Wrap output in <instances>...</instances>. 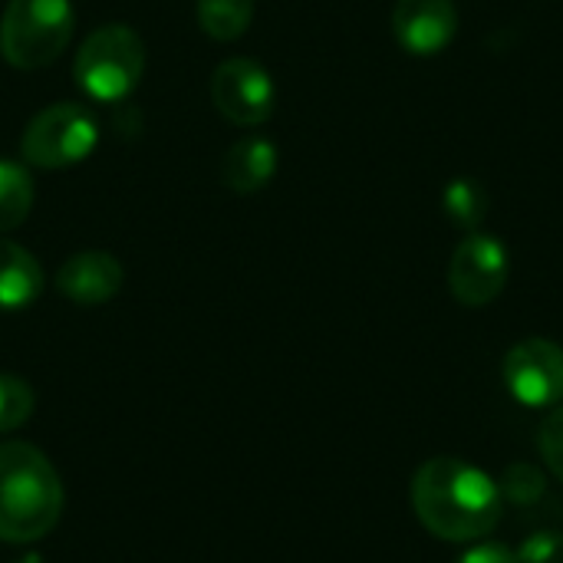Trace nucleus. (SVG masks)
Masks as SVG:
<instances>
[{"instance_id":"1","label":"nucleus","mask_w":563,"mask_h":563,"mask_svg":"<svg viewBox=\"0 0 563 563\" xmlns=\"http://www.w3.org/2000/svg\"><path fill=\"white\" fill-rule=\"evenodd\" d=\"M412 511L429 534L449 544L488 538L505 515L498 482L465 459H429L412 478Z\"/></svg>"},{"instance_id":"2","label":"nucleus","mask_w":563,"mask_h":563,"mask_svg":"<svg viewBox=\"0 0 563 563\" xmlns=\"http://www.w3.org/2000/svg\"><path fill=\"white\" fill-rule=\"evenodd\" d=\"M63 482L30 442H0V541L30 544L56 528Z\"/></svg>"},{"instance_id":"3","label":"nucleus","mask_w":563,"mask_h":563,"mask_svg":"<svg viewBox=\"0 0 563 563\" xmlns=\"http://www.w3.org/2000/svg\"><path fill=\"white\" fill-rule=\"evenodd\" d=\"M145 73V43L125 23H106L92 30L73 59L76 86L96 102H122L135 92Z\"/></svg>"},{"instance_id":"4","label":"nucleus","mask_w":563,"mask_h":563,"mask_svg":"<svg viewBox=\"0 0 563 563\" xmlns=\"http://www.w3.org/2000/svg\"><path fill=\"white\" fill-rule=\"evenodd\" d=\"M69 0H10L0 20V53L16 69L49 66L73 40Z\"/></svg>"},{"instance_id":"5","label":"nucleus","mask_w":563,"mask_h":563,"mask_svg":"<svg viewBox=\"0 0 563 563\" xmlns=\"http://www.w3.org/2000/svg\"><path fill=\"white\" fill-rule=\"evenodd\" d=\"M99 145V122L79 102H53L30 119L20 139V155L33 168H69Z\"/></svg>"},{"instance_id":"6","label":"nucleus","mask_w":563,"mask_h":563,"mask_svg":"<svg viewBox=\"0 0 563 563\" xmlns=\"http://www.w3.org/2000/svg\"><path fill=\"white\" fill-rule=\"evenodd\" d=\"M211 102L228 122L251 129L271 119L277 89L261 63L247 56H234L211 73Z\"/></svg>"},{"instance_id":"7","label":"nucleus","mask_w":563,"mask_h":563,"mask_svg":"<svg viewBox=\"0 0 563 563\" xmlns=\"http://www.w3.org/2000/svg\"><path fill=\"white\" fill-rule=\"evenodd\" d=\"M508 284V251L495 234L472 231L452 254L449 287L465 307H488Z\"/></svg>"},{"instance_id":"8","label":"nucleus","mask_w":563,"mask_h":563,"mask_svg":"<svg viewBox=\"0 0 563 563\" xmlns=\"http://www.w3.org/2000/svg\"><path fill=\"white\" fill-rule=\"evenodd\" d=\"M505 386L528 409H551L563 399V350L554 340H521L505 356Z\"/></svg>"},{"instance_id":"9","label":"nucleus","mask_w":563,"mask_h":563,"mask_svg":"<svg viewBox=\"0 0 563 563\" xmlns=\"http://www.w3.org/2000/svg\"><path fill=\"white\" fill-rule=\"evenodd\" d=\"M459 30V13L452 0H399L393 10V33L406 53L435 56Z\"/></svg>"},{"instance_id":"10","label":"nucleus","mask_w":563,"mask_h":563,"mask_svg":"<svg viewBox=\"0 0 563 563\" xmlns=\"http://www.w3.org/2000/svg\"><path fill=\"white\" fill-rule=\"evenodd\" d=\"M122 284H125V271L106 251H79L69 261H63V267L56 271V290L79 307L109 303L122 290Z\"/></svg>"},{"instance_id":"11","label":"nucleus","mask_w":563,"mask_h":563,"mask_svg":"<svg viewBox=\"0 0 563 563\" xmlns=\"http://www.w3.org/2000/svg\"><path fill=\"white\" fill-rule=\"evenodd\" d=\"M277 175V148L261 135H247L224 152L221 181L238 195H254Z\"/></svg>"},{"instance_id":"12","label":"nucleus","mask_w":563,"mask_h":563,"mask_svg":"<svg viewBox=\"0 0 563 563\" xmlns=\"http://www.w3.org/2000/svg\"><path fill=\"white\" fill-rule=\"evenodd\" d=\"M43 284L46 277L40 261L26 247L0 238V310L10 313L30 307L43 294Z\"/></svg>"},{"instance_id":"13","label":"nucleus","mask_w":563,"mask_h":563,"mask_svg":"<svg viewBox=\"0 0 563 563\" xmlns=\"http://www.w3.org/2000/svg\"><path fill=\"white\" fill-rule=\"evenodd\" d=\"M251 20H254V0H198V23L218 43H231L244 36Z\"/></svg>"},{"instance_id":"14","label":"nucleus","mask_w":563,"mask_h":563,"mask_svg":"<svg viewBox=\"0 0 563 563\" xmlns=\"http://www.w3.org/2000/svg\"><path fill=\"white\" fill-rule=\"evenodd\" d=\"M33 208V178L23 165L0 158V234L20 228Z\"/></svg>"},{"instance_id":"15","label":"nucleus","mask_w":563,"mask_h":563,"mask_svg":"<svg viewBox=\"0 0 563 563\" xmlns=\"http://www.w3.org/2000/svg\"><path fill=\"white\" fill-rule=\"evenodd\" d=\"M442 205H445V214H449L459 228L475 231V228L485 221L492 198H488V191L482 188V181H475V178H452L449 188H445V195H442Z\"/></svg>"},{"instance_id":"16","label":"nucleus","mask_w":563,"mask_h":563,"mask_svg":"<svg viewBox=\"0 0 563 563\" xmlns=\"http://www.w3.org/2000/svg\"><path fill=\"white\" fill-rule=\"evenodd\" d=\"M498 488H501V498H505V501H515V505L528 508V505H534V501L544 498L548 478H544V472H541L538 465L518 462V465H511V468L501 475Z\"/></svg>"},{"instance_id":"17","label":"nucleus","mask_w":563,"mask_h":563,"mask_svg":"<svg viewBox=\"0 0 563 563\" xmlns=\"http://www.w3.org/2000/svg\"><path fill=\"white\" fill-rule=\"evenodd\" d=\"M33 412V389L10 373H0V435L20 429Z\"/></svg>"},{"instance_id":"18","label":"nucleus","mask_w":563,"mask_h":563,"mask_svg":"<svg viewBox=\"0 0 563 563\" xmlns=\"http://www.w3.org/2000/svg\"><path fill=\"white\" fill-rule=\"evenodd\" d=\"M538 449H541V459L544 465L558 475L563 482V406L551 409L548 419L541 422V432H538Z\"/></svg>"},{"instance_id":"19","label":"nucleus","mask_w":563,"mask_h":563,"mask_svg":"<svg viewBox=\"0 0 563 563\" xmlns=\"http://www.w3.org/2000/svg\"><path fill=\"white\" fill-rule=\"evenodd\" d=\"M518 563H563V534L561 531H534L521 541L515 551Z\"/></svg>"},{"instance_id":"20","label":"nucleus","mask_w":563,"mask_h":563,"mask_svg":"<svg viewBox=\"0 0 563 563\" xmlns=\"http://www.w3.org/2000/svg\"><path fill=\"white\" fill-rule=\"evenodd\" d=\"M455 563H518L515 551L501 541H478L468 551H462V558H455Z\"/></svg>"}]
</instances>
